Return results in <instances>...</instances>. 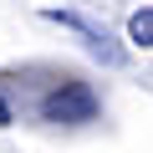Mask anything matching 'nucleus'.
<instances>
[{
  "label": "nucleus",
  "instance_id": "nucleus-1",
  "mask_svg": "<svg viewBox=\"0 0 153 153\" xmlns=\"http://www.w3.org/2000/svg\"><path fill=\"white\" fill-rule=\"evenodd\" d=\"M41 117H46V123H61V128L92 123V117H97V92H92L87 82H61L56 92H46Z\"/></svg>",
  "mask_w": 153,
  "mask_h": 153
},
{
  "label": "nucleus",
  "instance_id": "nucleus-2",
  "mask_svg": "<svg viewBox=\"0 0 153 153\" xmlns=\"http://www.w3.org/2000/svg\"><path fill=\"white\" fill-rule=\"evenodd\" d=\"M46 21H56V26H66V31H76L82 36V46L102 61V66H128V51L102 31V26H92L87 16H76V10H46Z\"/></svg>",
  "mask_w": 153,
  "mask_h": 153
},
{
  "label": "nucleus",
  "instance_id": "nucleus-3",
  "mask_svg": "<svg viewBox=\"0 0 153 153\" xmlns=\"http://www.w3.org/2000/svg\"><path fill=\"white\" fill-rule=\"evenodd\" d=\"M128 36H133L138 46H153V5H143V10L128 16Z\"/></svg>",
  "mask_w": 153,
  "mask_h": 153
},
{
  "label": "nucleus",
  "instance_id": "nucleus-4",
  "mask_svg": "<svg viewBox=\"0 0 153 153\" xmlns=\"http://www.w3.org/2000/svg\"><path fill=\"white\" fill-rule=\"evenodd\" d=\"M0 128H10V102L0 97Z\"/></svg>",
  "mask_w": 153,
  "mask_h": 153
}]
</instances>
